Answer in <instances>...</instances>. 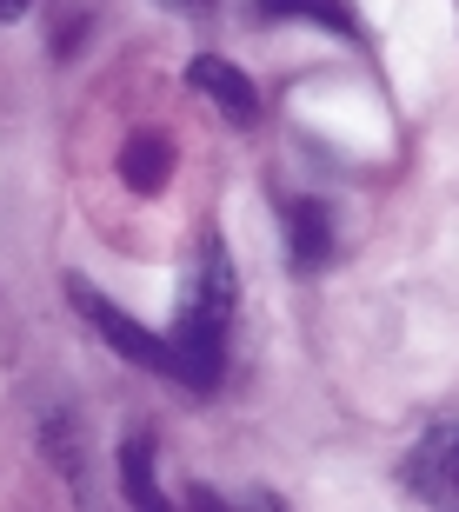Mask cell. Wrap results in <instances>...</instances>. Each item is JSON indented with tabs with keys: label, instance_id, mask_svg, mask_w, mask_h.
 I'll return each instance as SVG.
<instances>
[{
	"label": "cell",
	"instance_id": "obj_7",
	"mask_svg": "<svg viewBox=\"0 0 459 512\" xmlns=\"http://www.w3.org/2000/svg\"><path fill=\"white\" fill-rule=\"evenodd\" d=\"M120 493H127V506H140V512L167 506L160 479H153V433H127V446H120Z\"/></svg>",
	"mask_w": 459,
	"mask_h": 512
},
{
	"label": "cell",
	"instance_id": "obj_2",
	"mask_svg": "<svg viewBox=\"0 0 459 512\" xmlns=\"http://www.w3.org/2000/svg\"><path fill=\"white\" fill-rule=\"evenodd\" d=\"M67 300L87 313V320L100 326V340L114 346L120 360H134V366H147V373H167V380H180V353H173V340H160V333H147V326L134 320V313H120L107 293H94V286L80 280H67Z\"/></svg>",
	"mask_w": 459,
	"mask_h": 512
},
{
	"label": "cell",
	"instance_id": "obj_9",
	"mask_svg": "<svg viewBox=\"0 0 459 512\" xmlns=\"http://www.w3.org/2000/svg\"><path fill=\"white\" fill-rule=\"evenodd\" d=\"M313 7H320V0H260L267 20H313Z\"/></svg>",
	"mask_w": 459,
	"mask_h": 512
},
{
	"label": "cell",
	"instance_id": "obj_11",
	"mask_svg": "<svg viewBox=\"0 0 459 512\" xmlns=\"http://www.w3.org/2000/svg\"><path fill=\"white\" fill-rule=\"evenodd\" d=\"M173 7H207V0H173Z\"/></svg>",
	"mask_w": 459,
	"mask_h": 512
},
{
	"label": "cell",
	"instance_id": "obj_1",
	"mask_svg": "<svg viewBox=\"0 0 459 512\" xmlns=\"http://www.w3.org/2000/svg\"><path fill=\"white\" fill-rule=\"evenodd\" d=\"M233 260L220 240H207L200 247V280H193V293L180 300V320H173V353H180V380L193 386V393H207V386H220V373H227V333H233Z\"/></svg>",
	"mask_w": 459,
	"mask_h": 512
},
{
	"label": "cell",
	"instance_id": "obj_4",
	"mask_svg": "<svg viewBox=\"0 0 459 512\" xmlns=\"http://www.w3.org/2000/svg\"><path fill=\"white\" fill-rule=\"evenodd\" d=\"M187 80L213 100V107H220V114L233 120V127H253V120H260V94H253V80L240 74L233 60H220V54H193V60H187Z\"/></svg>",
	"mask_w": 459,
	"mask_h": 512
},
{
	"label": "cell",
	"instance_id": "obj_10",
	"mask_svg": "<svg viewBox=\"0 0 459 512\" xmlns=\"http://www.w3.org/2000/svg\"><path fill=\"white\" fill-rule=\"evenodd\" d=\"M27 7H34V0H0V27H7V20H20Z\"/></svg>",
	"mask_w": 459,
	"mask_h": 512
},
{
	"label": "cell",
	"instance_id": "obj_5",
	"mask_svg": "<svg viewBox=\"0 0 459 512\" xmlns=\"http://www.w3.org/2000/svg\"><path fill=\"white\" fill-rule=\"evenodd\" d=\"M333 253H340L333 207H320V200H293L287 207V260L300 266V273H320V266H333Z\"/></svg>",
	"mask_w": 459,
	"mask_h": 512
},
{
	"label": "cell",
	"instance_id": "obj_8",
	"mask_svg": "<svg viewBox=\"0 0 459 512\" xmlns=\"http://www.w3.org/2000/svg\"><path fill=\"white\" fill-rule=\"evenodd\" d=\"M40 453L60 466L67 486L87 493V446H80V433H74V419H67V413H47V426H40Z\"/></svg>",
	"mask_w": 459,
	"mask_h": 512
},
{
	"label": "cell",
	"instance_id": "obj_3",
	"mask_svg": "<svg viewBox=\"0 0 459 512\" xmlns=\"http://www.w3.org/2000/svg\"><path fill=\"white\" fill-rule=\"evenodd\" d=\"M406 486L433 506H459V426H433L406 453Z\"/></svg>",
	"mask_w": 459,
	"mask_h": 512
},
{
	"label": "cell",
	"instance_id": "obj_6",
	"mask_svg": "<svg viewBox=\"0 0 459 512\" xmlns=\"http://www.w3.org/2000/svg\"><path fill=\"white\" fill-rule=\"evenodd\" d=\"M173 173V140L167 133H134L127 147H120V180L134 193H160Z\"/></svg>",
	"mask_w": 459,
	"mask_h": 512
}]
</instances>
